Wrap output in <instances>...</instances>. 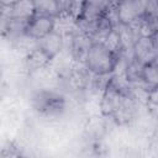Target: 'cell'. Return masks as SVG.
<instances>
[{
	"label": "cell",
	"instance_id": "cell-13",
	"mask_svg": "<svg viewBox=\"0 0 158 158\" xmlns=\"http://www.w3.org/2000/svg\"><path fill=\"white\" fill-rule=\"evenodd\" d=\"M35 15L57 17L59 16V9L56 0H33Z\"/></svg>",
	"mask_w": 158,
	"mask_h": 158
},
{
	"label": "cell",
	"instance_id": "cell-4",
	"mask_svg": "<svg viewBox=\"0 0 158 158\" xmlns=\"http://www.w3.org/2000/svg\"><path fill=\"white\" fill-rule=\"evenodd\" d=\"M148 0H118L115 4V14L117 21L130 25L143 16Z\"/></svg>",
	"mask_w": 158,
	"mask_h": 158
},
{
	"label": "cell",
	"instance_id": "cell-12",
	"mask_svg": "<svg viewBox=\"0 0 158 158\" xmlns=\"http://www.w3.org/2000/svg\"><path fill=\"white\" fill-rule=\"evenodd\" d=\"M142 83L148 88V89H156L158 84V65H157V59L147 63L142 68Z\"/></svg>",
	"mask_w": 158,
	"mask_h": 158
},
{
	"label": "cell",
	"instance_id": "cell-5",
	"mask_svg": "<svg viewBox=\"0 0 158 158\" xmlns=\"http://www.w3.org/2000/svg\"><path fill=\"white\" fill-rule=\"evenodd\" d=\"M64 40H68L69 43V53L72 59L74 60V63H79V64H84L88 51L91 46V40L84 33L81 32L78 27L67 37H64Z\"/></svg>",
	"mask_w": 158,
	"mask_h": 158
},
{
	"label": "cell",
	"instance_id": "cell-15",
	"mask_svg": "<svg viewBox=\"0 0 158 158\" xmlns=\"http://www.w3.org/2000/svg\"><path fill=\"white\" fill-rule=\"evenodd\" d=\"M19 0H0V6H4V7H7V6H11L14 5L15 2H17Z\"/></svg>",
	"mask_w": 158,
	"mask_h": 158
},
{
	"label": "cell",
	"instance_id": "cell-2",
	"mask_svg": "<svg viewBox=\"0 0 158 158\" xmlns=\"http://www.w3.org/2000/svg\"><path fill=\"white\" fill-rule=\"evenodd\" d=\"M84 65L95 75H110L117 69L118 57L102 42H93L88 51Z\"/></svg>",
	"mask_w": 158,
	"mask_h": 158
},
{
	"label": "cell",
	"instance_id": "cell-6",
	"mask_svg": "<svg viewBox=\"0 0 158 158\" xmlns=\"http://www.w3.org/2000/svg\"><path fill=\"white\" fill-rule=\"evenodd\" d=\"M132 57L142 65L157 59V35L138 37L132 48Z\"/></svg>",
	"mask_w": 158,
	"mask_h": 158
},
{
	"label": "cell",
	"instance_id": "cell-1",
	"mask_svg": "<svg viewBox=\"0 0 158 158\" xmlns=\"http://www.w3.org/2000/svg\"><path fill=\"white\" fill-rule=\"evenodd\" d=\"M138 102L123 73H112L101 96L100 109L102 115L117 125H127L136 118Z\"/></svg>",
	"mask_w": 158,
	"mask_h": 158
},
{
	"label": "cell",
	"instance_id": "cell-3",
	"mask_svg": "<svg viewBox=\"0 0 158 158\" xmlns=\"http://www.w3.org/2000/svg\"><path fill=\"white\" fill-rule=\"evenodd\" d=\"M31 105L38 114L52 117L63 112L65 107V100L59 93L52 90H41L32 95Z\"/></svg>",
	"mask_w": 158,
	"mask_h": 158
},
{
	"label": "cell",
	"instance_id": "cell-16",
	"mask_svg": "<svg viewBox=\"0 0 158 158\" xmlns=\"http://www.w3.org/2000/svg\"><path fill=\"white\" fill-rule=\"evenodd\" d=\"M1 77H2V67L0 65V79H1Z\"/></svg>",
	"mask_w": 158,
	"mask_h": 158
},
{
	"label": "cell",
	"instance_id": "cell-8",
	"mask_svg": "<svg viewBox=\"0 0 158 158\" xmlns=\"http://www.w3.org/2000/svg\"><path fill=\"white\" fill-rule=\"evenodd\" d=\"M36 47L42 49L52 60L60 53L64 47V38L57 31H51L48 35L36 41Z\"/></svg>",
	"mask_w": 158,
	"mask_h": 158
},
{
	"label": "cell",
	"instance_id": "cell-11",
	"mask_svg": "<svg viewBox=\"0 0 158 158\" xmlns=\"http://www.w3.org/2000/svg\"><path fill=\"white\" fill-rule=\"evenodd\" d=\"M51 62H52V59L35 44L27 52V54L25 57V68L28 72H37V70L47 67Z\"/></svg>",
	"mask_w": 158,
	"mask_h": 158
},
{
	"label": "cell",
	"instance_id": "cell-17",
	"mask_svg": "<svg viewBox=\"0 0 158 158\" xmlns=\"http://www.w3.org/2000/svg\"><path fill=\"white\" fill-rule=\"evenodd\" d=\"M109 1H110V2H111V4H114V5H115V4H116V2H117V1H118V0H109Z\"/></svg>",
	"mask_w": 158,
	"mask_h": 158
},
{
	"label": "cell",
	"instance_id": "cell-10",
	"mask_svg": "<svg viewBox=\"0 0 158 158\" xmlns=\"http://www.w3.org/2000/svg\"><path fill=\"white\" fill-rule=\"evenodd\" d=\"M4 11L12 19H19V20H25L30 21L35 16V6H33V0H19L11 6L4 7Z\"/></svg>",
	"mask_w": 158,
	"mask_h": 158
},
{
	"label": "cell",
	"instance_id": "cell-14",
	"mask_svg": "<svg viewBox=\"0 0 158 158\" xmlns=\"http://www.w3.org/2000/svg\"><path fill=\"white\" fill-rule=\"evenodd\" d=\"M84 5H85V0H69L65 15H68L74 21L79 20L83 15Z\"/></svg>",
	"mask_w": 158,
	"mask_h": 158
},
{
	"label": "cell",
	"instance_id": "cell-7",
	"mask_svg": "<svg viewBox=\"0 0 158 158\" xmlns=\"http://www.w3.org/2000/svg\"><path fill=\"white\" fill-rule=\"evenodd\" d=\"M54 19L56 17H49V16H41V15H35L26 25L25 28V35L33 40L37 41L42 38L43 36L48 35L51 31L54 28Z\"/></svg>",
	"mask_w": 158,
	"mask_h": 158
},
{
	"label": "cell",
	"instance_id": "cell-9",
	"mask_svg": "<svg viewBox=\"0 0 158 158\" xmlns=\"http://www.w3.org/2000/svg\"><path fill=\"white\" fill-rule=\"evenodd\" d=\"M115 5L111 4L109 0H85L84 11L79 20H94L105 14H107ZM78 21V20H77Z\"/></svg>",
	"mask_w": 158,
	"mask_h": 158
}]
</instances>
